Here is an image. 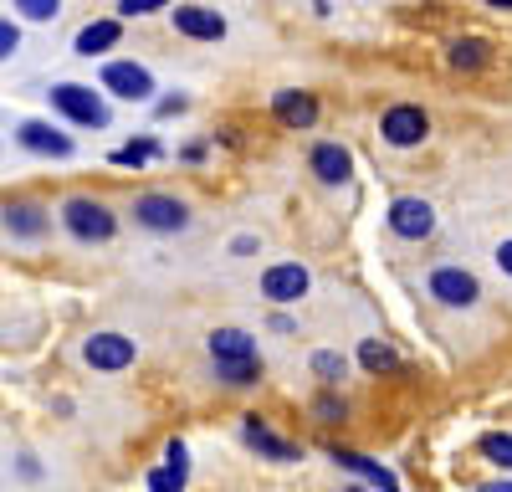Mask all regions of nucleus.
<instances>
[{
  "label": "nucleus",
  "instance_id": "nucleus-1",
  "mask_svg": "<svg viewBox=\"0 0 512 492\" xmlns=\"http://www.w3.org/2000/svg\"><path fill=\"white\" fill-rule=\"evenodd\" d=\"M62 226L77 236V241H108L113 236V211L103 200H93V195H72L67 205H62Z\"/></svg>",
  "mask_w": 512,
  "mask_h": 492
},
{
  "label": "nucleus",
  "instance_id": "nucleus-2",
  "mask_svg": "<svg viewBox=\"0 0 512 492\" xmlns=\"http://www.w3.org/2000/svg\"><path fill=\"white\" fill-rule=\"evenodd\" d=\"M52 108L67 113L72 123H82V129H108V103L93 88H82V82H57V88H52Z\"/></svg>",
  "mask_w": 512,
  "mask_h": 492
},
{
  "label": "nucleus",
  "instance_id": "nucleus-3",
  "mask_svg": "<svg viewBox=\"0 0 512 492\" xmlns=\"http://www.w3.org/2000/svg\"><path fill=\"white\" fill-rule=\"evenodd\" d=\"M134 221H139V226H149V231H185V226H190V205H185V200H175V195L149 190V195H139V200H134Z\"/></svg>",
  "mask_w": 512,
  "mask_h": 492
},
{
  "label": "nucleus",
  "instance_id": "nucleus-4",
  "mask_svg": "<svg viewBox=\"0 0 512 492\" xmlns=\"http://www.w3.org/2000/svg\"><path fill=\"white\" fill-rule=\"evenodd\" d=\"M379 134L390 139L395 149H410V144H420L425 134H431V118H425L415 103H395L390 113L379 118Z\"/></svg>",
  "mask_w": 512,
  "mask_h": 492
},
{
  "label": "nucleus",
  "instance_id": "nucleus-5",
  "mask_svg": "<svg viewBox=\"0 0 512 492\" xmlns=\"http://www.w3.org/2000/svg\"><path fill=\"white\" fill-rule=\"evenodd\" d=\"M103 88H108L113 98H128V103H149V98H154V77H149V67H139V62H108V67H103Z\"/></svg>",
  "mask_w": 512,
  "mask_h": 492
},
{
  "label": "nucleus",
  "instance_id": "nucleus-6",
  "mask_svg": "<svg viewBox=\"0 0 512 492\" xmlns=\"http://www.w3.org/2000/svg\"><path fill=\"white\" fill-rule=\"evenodd\" d=\"M390 231L405 236V241H425V236L436 231V211H431L420 195H400V200L390 205Z\"/></svg>",
  "mask_w": 512,
  "mask_h": 492
},
{
  "label": "nucleus",
  "instance_id": "nucleus-7",
  "mask_svg": "<svg viewBox=\"0 0 512 492\" xmlns=\"http://www.w3.org/2000/svg\"><path fill=\"white\" fill-rule=\"evenodd\" d=\"M431 298H441L446 308H472L482 298V282L461 267H436L431 272Z\"/></svg>",
  "mask_w": 512,
  "mask_h": 492
},
{
  "label": "nucleus",
  "instance_id": "nucleus-8",
  "mask_svg": "<svg viewBox=\"0 0 512 492\" xmlns=\"http://www.w3.org/2000/svg\"><path fill=\"white\" fill-rule=\"evenodd\" d=\"M82 359H88L93 369H108V375H113V369H128V364H134V339H128V334H113V328H108V334H93L88 344H82Z\"/></svg>",
  "mask_w": 512,
  "mask_h": 492
},
{
  "label": "nucleus",
  "instance_id": "nucleus-9",
  "mask_svg": "<svg viewBox=\"0 0 512 492\" xmlns=\"http://www.w3.org/2000/svg\"><path fill=\"white\" fill-rule=\"evenodd\" d=\"M241 431H246V441L262 451L267 462H303V446L297 441H287V436H277L262 416H241Z\"/></svg>",
  "mask_w": 512,
  "mask_h": 492
},
{
  "label": "nucleus",
  "instance_id": "nucleus-10",
  "mask_svg": "<svg viewBox=\"0 0 512 492\" xmlns=\"http://www.w3.org/2000/svg\"><path fill=\"white\" fill-rule=\"evenodd\" d=\"M262 298L272 303H297V298H308V267H297V262H277L262 272Z\"/></svg>",
  "mask_w": 512,
  "mask_h": 492
},
{
  "label": "nucleus",
  "instance_id": "nucleus-11",
  "mask_svg": "<svg viewBox=\"0 0 512 492\" xmlns=\"http://www.w3.org/2000/svg\"><path fill=\"white\" fill-rule=\"evenodd\" d=\"M210 359H216V369L262 364V359H256V339L246 334V328H216V334H210Z\"/></svg>",
  "mask_w": 512,
  "mask_h": 492
},
{
  "label": "nucleus",
  "instance_id": "nucleus-12",
  "mask_svg": "<svg viewBox=\"0 0 512 492\" xmlns=\"http://www.w3.org/2000/svg\"><path fill=\"white\" fill-rule=\"evenodd\" d=\"M175 31L195 36V41H221L226 36V16L210 6H175Z\"/></svg>",
  "mask_w": 512,
  "mask_h": 492
},
{
  "label": "nucleus",
  "instance_id": "nucleus-13",
  "mask_svg": "<svg viewBox=\"0 0 512 492\" xmlns=\"http://www.w3.org/2000/svg\"><path fill=\"white\" fill-rule=\"evenodd\" d=\"M16 139H21L31 154H52V159H67V154H72V139L57 134L52 123H41V118H26L21 129H16Z\"/></svg>",
  "mask_w": 512,
  "mask_h": 492
},
{
  "label": "nucleus",
  "instance_id": "nucleus-14",
  "mask_svg": "<svg viewBox=\"0 0 512 492\" xmlns=\"http://www.w3.org/2000/svg\"><path fill=\"white\" fill-rule=\"evenodd\" d=\"M272 108H277V118L287 123V129H313V123H318V98H313V93L287 88V93L272 98Z\"/></svg>",
  "mask_w": 512,
  "mask_h": 492
},
{
  "label": "nucleus",
  "instance_id": "nucleus-15",
  "mask_svg": "<svg viewBox=\"0 0 512 492\" xmlns=\"http://www.w3.org/2000/svg\"><path fill=\"white\" fill-rule=\"evenodd\" d=\"M313 175H318L323 185H344V180L354 175V154H349L344 144H318V149H313Z\"/></svg>",
  "mask_w": 512,
  "mask_h": 492
},
{
  "label": "nucleus",
  "instance_id": "nucleus-16",
  "mask_svg": "<svg viewBox=\"0 0 512 492\" xmlns=\"http://www.w3.org/2000/svg\"><path fill=\"white\" fill-rule=\"evenodd\" d=\"M47 226H52V216L41 211L36 200H11V205H6V231H11V236H26V241H36V236L47 231Z\"/></svg>",
  "mask_w": 512,
  "mask_h": 492
},
{
  "label": "nucleus",
  "instance_id": "nucleus-17",
  "mask_svg": "<svg viewBox=\"0 0 512 492\" xmlns=\"http://www.w3.org/2000/svg\"><path fill=\"white\" fill-rule=\"evenodd\" d=\"M328 457H333L338 467H349V472H359L364 482H374L379 492H400V482H395L390 472H384V467H379L374 457H359V451H344V446H333V451H328Z\"/></svg>",
  "mask_w": 512,
  "mask_h": 492
},
{
  "label": "nucleus",
  "instance_id": "nucleus-18",
  "mask_svg": "<svg viewBox=\"0 0 512 492\" xmlns=\"http://www.w3.org/2000/svg\"><path fill=\"white\" fill-rule=\"evenodd\" d=\"M118 21H88L77 31V57H98V52H108V47H118Z\"/></svg>",
  "mask_w": 512,
  "mask_h": 492
},
{
  "label": "nucleus",
  "instance_id": "nucleus-19",
  "mask_svg": "<svg viewBox=\"0 0 512 492\" xmlns=\"http://www.w3.org/2000/svg\"><path fill=\"white\" fill-rule=\"evenodd\" d=\"M359 364L369 369V375H390V369H400V354L390 344H379V339H364L359 344Z\"/></svg>",
  "mask_w": 512,
  "mask_h": 492
},
{
  "label": "nucleus",
  "instance_id": "nucleus-20",
  "mask_svg": "<svg viewBox=\"0 0 512 492\" xmlns=\"http://www.w3.org/2000/svg\"><path fill=\"white\" fill-rule=\"evenodd\" d=\"M482 457L502 472H512V431H487L482 436Z\"/></svg>",
  "mask_w": 512,
  "mask_h": 492
},
{
  "label": "nucleus",
  "instance_id": "nucleus-21",
  "mask_svg": "<svg viewBox=\"0 0 512 492\" xmlns=\"http://www.w3.org/2000/svg\"><path fill=\"white\" fill-rule=\"evenodd\" d=\"M487 41H477V36H466V41H456V47H451V67H466V72H472V67H482L487 62Z\"/></svg>",
  "mask_w": 512,
  "mask_h": 492
},
{
  "label": "nucleus",
  "instance_id": "nucleus-22",
  "mask_svg": "<svg viewBox=\"0 0 512 492\" xmlns=\"http://www.w3.org/2000/svg\"><path fill=\"white\" fill-rule=\"evenodd\" d=\"M313 375H318V380H328V385H338V380H344V354L318 349V354H313Z\"/></svg>",
  "mask_w": 512,
  "mask_h": 492
},
{
  "label": "nucleus",
  "instance_id": "nucleus-23",
  "mask_svg": "<svg viewBox=\"0 0 512 492\" xmlns=\"http://www.w3.org/2000/svg\"><path fill=\"white\" fill-rule=\"evenodd\" d=\"M164 149L154 144V139H139V144H123L118 154H113V164H149V159H159Z\"/></svg>",
  "mask_w": 512,
  "mask_h": 492
},
{
  "label": "nucleus",
  "instance_id": "nucleus-24",
  "mask_svg": "<svg viewBox=\"0 0 512 492\" xmlns=\"http://www.w3.org/2000/svg\"><path fill=\"white\" fill-rule=\"evenodd\" d=\"M164 472H175L180 482H185V472H190V451H185V441H180V436L164 446Z\"/></svg>",
  "mask_w": 512,
  "mask_h": 492
},
{
  "label": "nucleus",
  "instance_id": "nucleus-25",
  "mask_svg": "<svg viewBox=\"0 0 512 492\" xmlns=\"http://www.w3.org/2000/svg\"><path fill=\"white\" fill-rule=\"evenodd\" d=\"M16 11H21L26 21H52L62 6H57V0H16Z\"/></svg>",
  "mask_w": 512,
  "mask_h": 492
},
{
  "label": "nucleus",
  "instance_id": "nucleus-26",
  "mask_svg": "<svg viewBox=\"0 0 512 492\" xmlns=\"http://www.w3.org/2000/svg\"><path fill=\"white\" fill-rule=\"evenodd\" d=\"M221 380L226 385H256L262 380V364H231V369H221Z\"/></svg>",
  "mask_w": 512,
  "mask_h": 492
},
{
  "label": "nucleus",
  "instance_id": "nucleus-27",
  "mask_svg": "<svg viewBox=\"0 0 512 492\" xmlns=\"http://www.w3.org/2000/svg\"><path fill=\"white\" fill-rule=\"evenodd\" d=\"M16 47H21V31H16V21H11V16H0V62L16 57Z\"/></svg>",
  "mask_w": 512,
  "mask_h": 492
},
{
  "label": "nucleus",
  "instance_id": "nucleus-28",
  "mask_svg": "<svg viewBox=\"0 0 512 492\" xmlns=\"http://www.w3.org/2000/svg\"><path fill=\"white\" fill-rule=\"evenodd\" d=\"M149 492H185V482H180L175 472L159 467V472H149Z\"/></svg>",
  "mask_w": 512,
  "mask_h": 492
},
{
  "label": "nucleus",
  "instance_id": "nucleus-29",
  "mask_svg": "<svg viewBox=\"0 0 512 492\" xmlns=\"http://www.w3.org/2000/svg\"><path fill=\"white\" fill-rule=\"evenodd\" d=\"M123 16H149V11H164V0H118Z\"/></svg>",
  "mask_w": 512,
  "mask_h": 492
},
{
  "label": "nucleus",
  "instance_id": "nucleus-30",
  "mask_svg": "<svg viewBox=\"0 0 512 492\" xmlns=\"http://www.w3.org/2000/svg\"><path fill=\"white\" fill-rule=\"evenodd\" d=\"M313 410H318L323 421H344V400H333V395H323V400H318Z\"/></svg>",
  "mask_w": 512,
  "mask_h": 492
},
{
  "label": "nucleus",
  "instance_id": "nucleus-31",
  "mask_svg": "<svg viewBox=\"0 0 512 492\" xmlns=\"http://www.w3.org/2000/svg\"><path fill=\"white\" fill-rule=\"evenodd\" d=\"M497 267L512 277V241H502V246H497Z\"/></svg>",
  "mask_w": 512,
  "mask_h": 492
},
{
  "label": "nucleus",
  "instance_id": "nucleus-32",
  "mask_svg": "<svg viewBox=\"0 0 512 492\" xmlns=\"http://www.w3.org/2000/svg\"><path fill=\"white\" fill-rule=\"evenodd\" d=\"M477 492H512V482H482Z\"/></svg>",
  "mask_w": 512,
  "mask_h": 492
},
{
  "label": "nucleus",
  "instance_id": "nucleus-33",
  "mask_svg": "<svg viewBox=\"0 0 512 492\" xmlns=\"http://www.w3.org/2000/svg\"><path fill=\"white\" fill-rule=\"evenodd\" d=\"M349 492H364V487H349Z\"/></svg>",
  "mask_w": 512,
  "mask_h": 492
}]
</instances>
